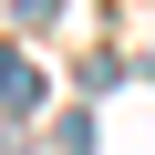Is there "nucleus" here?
<instances>
[{"mask_svg": "<svg viewBox=\"0 0 155 155\" xmlns=\"http://www.w3.org/2000/svg\"><path fill=\"white\" fill-rule=\"evenodd\" d=\"M31 104H41V72L21 52H0V114H31Z\"/></svg>", "mask_w": 155, "mask_h": 155, "instance_id": "obj_1", "label": "nucleus"}]
</instances>
